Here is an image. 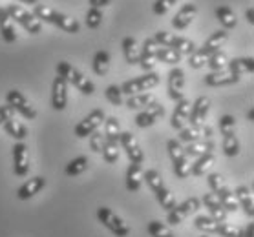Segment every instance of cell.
Here are the masks:
<instances>
[{"label":"cell","instance_id":"cell-1","mask_svg":"<svg viewBox=\"0 0 254 237\" xmlns=\"http://www.w3.org/2000/svg\"><path fill=\"white\" fill-rule=\"evenodd\" d=\"M33 15L39 20H44V22H50L53 26H59L61 29H64L66 33H79V29H81V24L77 22V18H71L68 15H64V13H59L57 9H53L50 6H42V4H37L35 6V11Z\"/></svg>","mask_w":254,"mask_h":237},{"label":"cell","instance_id":"cell-2","mask_svg":"<svg viewBox=\"0 0 254 237\" xmlns=\"http://www.w3.org/2000/svg\"><path fill=\"white\" fill-rule=\"evenodd\" d=\"M57 75H61L64 81L69 82V84H73V86L81 93H84V95H93V92H95V84H93L82 71H79L75 66H71V64L66 62V60L57 64Z\"/></svg>","mask_w":254,"mask_h":237},{"label":"cell","instance_id":"cell-3","mask_svg":"<svg viewBox=\"0 0 254 237\" xmlns=\"http://www.w3.org/2000/svg\"><path fill=\"white\" fill-rule=\"evenodd\" d=\"M167 148H168V155L172 159L176 177L178 179H187L190 175V162H189V157L185 155V148L181 146V141L170 139L167 142Z\"/></svg>","mask_w":254,"mask_h":237},{"label":"cell","instance_id":"cell-4","mask_svg":"<svg viewBox=\"0 0 254 237\" xmlns=\"http://www.w3.org/2000/svg\"><path fill=\"white\" fill-rule=\"evenodd\" d=\"M152 39H154L161 47H172V49H176L181 57H183V55L190 57L192 53L196 51V46H194L192 41H189L185 37H176V35H172V33H168V31H157Z\"/></svg>","mask_w":254,"mask_h":237},{"label":"cell","instance_id":"cell-5","mask_svg":"<svg viewBox=\"0 0 254 237\" xmlns=\"http://www.w3.org/2000/svg\"><path fill=\"white\" fill-rule=\"evenodd\" d=\"M97 221L104 228H108L116 237H127L130 234V226L114 210L106 208V206H99L97 208Z\"/></svg>","mask_w":254,"mask_h":237},{"label":"cell","instance_id":"cell-6","mask_svg":"<svg viewBox=\"0 0 254 237\" xmlns=\"http://www.w3.org/2000/svg\"><path fill=\"white\" fill-rule=\"evenodd\" d=\"M6 9H7V13H9V17L15 18V22L20 24L28 33H31V35H39V33H41L42 22L35 17L33 13H29L28 9L20 7L18 4H9Z\"/></svg>","mask_w":254,"mask_h":237},{"label":"cell","instance_id":"cell-7","mask_svg":"<svg viewBox=\"0 0 254 237\" xmlns=\"http://www.w3.org/2000/svg\"><path fill=\"white\" fill-rule=\"evenodd\" d=\"M157 84H159V75L154 71H148L143 77H135L132 81H127L121 86V92L127 95H137V93H144L152 88H156Z\"/></svg>","mask_w":254,"mask_h":237},{"label":"cell","instance_id":"cell-8","mask_svg":"<svg viewBox=\"0 0 254 237\" xmlns=\"http://www.w3.org/2000/svg\"><path fill=\"white\" fill-rule=\"evenodd\" d=\"M199 206H201V201H199L197 197H189V199H185L181 204H176V208L174 210L168 212L167 221L172 226L181 225V223H183V221H185L190 214H194Z\"/></svg>","mask_w":254,"mask_h":237},{"label":"cell","instance_id":"cell-9","mask_svg":"<svg viewBox=\"0 0 254 237\" xmlns=\"http://www.w3.org/2000/svg\"><path fill=\"white\" fill-rule=\"evenodd\" d=\"M104 119H106V115H104L103 110H99V108H97V110H92L75 126V130H73L75 137H79V139H84V137H88V135H92L93 132H97L99 126L104 122Z\"/></svg>","mask_w":254,"mask_h":237},{"label":"cell","instance_id":"cell-10","mask_svg":"<svg viewBox=\"0 0 254 237\" xmlns=\"http://www.w3.org/2000/svg\"><path fill=\"white\" fill-rule=\"evenodd\" d=\"M6 100H7V104L11 106L15 111H18L24 119L33 121L35 117H37V110H35L33 106H31V102H29L28 98L24 97L18 90H9V92L6 93Z\"/></svg>","mask_w":254,"mask_h":237},{"label":"cell","instance_id":"cell-11","mask_svg":"<svg viewBox=\"0 0 254 237\" xmlns=\"http://www.w3.org/2000/svg\"><path fill=\"white\" fill-rule=\"evenodd\" d=\"M119 144L123 146V150L127 151V157L130 159V162H135V164H141L144 161V153L139 146L137 139L132 132H121V139H119Z\"/></svg>","mask_w":254,"mask_h":237},{"label":"cell","instance_id":"cell-12","mask_svg":"<svg viewBox=\"0 0 254 237\" xmlns=\"http://www.w3.org/2000/svg\"><path fill=\"white\" fill-rule=\"evenodd\" d=\"M210 137H212V128L207 124H190V126L179 130V141H183L187 144L196 142V141L210 139Z\"/></svg>","mask_w":254,"mask_h":237},{"label":"cell","instance_id":"cell-13","mask_svg":"<svg viewBox=\"0 0 254 237\" xmlns=\"http://www.w3.org/2000/svg\"><path fill=\"white\" fill-rule=\"evenodd\" d=\"M13 153V172L17 177H26L29 172V157H28V148L24 142H17L11 148Z\"/></svg>","mask_w":254,"mask_h":237},{"label":"cell","instance_id":"cell-14","mask_svg":"<svg viewBox=\"0 0 254 237\" xmlns=\"http://www.w3.org/2000/svg\"><path fill=\"white\" fill-rule=\"evenodd\" d=\"M66 104H68V82L61 75H57L52 84V106L53 110L63 111Z\"/></svg>","mask_w":254,"mask_h":237},{"label":"cell","instance_id":"cell-15","mask_svg":"<svg viewBox=\"0 0 254 237\" xmlns=\"http://www.w3.org/2000/svg\"><path fill=\"white\" fill-rule=\"evenodd\" d=\"M183 88H185V71L174 66L168 73V97L174 102H178L179 98H183Z\"/></svg>","mask_w":254,"mask_h":237},{"label":"cell","instance_id":"cell-16","mask_svg":"<svg viewBox=\"0 0 254 237\" xmlns=\"http://www.w3.org/2000/svg\"><path fill=\"white\" fill-rule=\"evenodd\" d=\"M159 49V44H157L154 39H144L143 42V49L139 51V66L143 68L146 73L154 70L156 66V53Z\"/></svg>","mask_w":254,"mask_h":237},{"label":"cell","instance_id":"cell-17","mask_svg":"<svg viewBox=\"0 0 254 237\" xmlns=\"http://www.w3.org/2000/svg\"><path fill=\"white\" fill-rule=\"evenodd\" d=\"M163 115H165V106H163L161 102L154 100V102L146 106L141 113H137V117H135V124H137L139 128L152 126V124H154V122Z\"/></svg>","mask_w":254,"mask_h":237},{"label":"cell","instance_id":"cell-18","mask_svg":"<svg viewBox=\"0 0 254 237\" xmlns=\"http://www.w3.org/2000/svg\"><path fill=\"white\" fill-rule=\"evenodd\" d=\"M190 100L189 98H179L174 108L172 119H170V126L174 130H183L189 124V115H190Z\"/></svg>","mask_w":254,"mask_h":237},{"label":"cell","instance_id":"cell-19","mask_svg":"<svg viewBox=\"0 0 254 237\" xmlns=\"http://www.w3.org/2000/svg\"><path fill=\"white\" fill-rule=\"evenodd\" d=\"M227 39H229V33H227V29H218V31H214L212 35L208 37L207 42L203 44L201 49H196L199 55H203L205 58H208L212 53L220 51V47L223 46L227 42Z\"/></svg>","mask_w":254,"mask_h":237},{"label":"cell","instance_id":"cell-20","mask_svg":"<svg viewBox=\"0 0 254 237\" xmlns=\"http://www.w3.org/2000/svg\"><path fill=\"white\" fill-rule=\"evenodd\" d=\"M48 181L46 177H42V175H37V177H33V179L26 181L20 188L17 190V197L20 199V201H28V199H31L33 195H37L39 191L42 190V188H46Z\"/></svg>","mask_w":254,"mask_h":237},{"label":"cell","instance_id":"cell-21","mask_svg":"<svg viewBox=\"0 0 254 237\" xmlns=\"http://www.w3.org/2000/svg\"><path fill=\"white\" fill-rule=\"evenodd\" d=\"M208 110H210V100H208V97H205V95L197 97L190 106L189 122L190 124H203L208 115Z\"/></svg>","mask_w":254,"mask_h":237},{"label":"cell","instance_id":"cell-22","mask_svg":"<svg viewBox=\"0 0 254 237\" xmlns=\"http://www.w3.org/2000/svg\"><path fill=\"white\" fill-rule=\"evenodd\" d=\"M201 202L205 204V208L208 210V215H210L214 221H218V223H225L227 212H225V208L221 206V202L218 201V197L214 195V193H205L203 199H201Z\"/></svg>","mask_w":254,"mask_h":237},{"label":"cell","instance_id":"cell-23","mask_svg":"<svg viewBox=\"0 0 254 237\" xmlns=\"http://www.w3.org/2000/svg\"><path fill=\"white\" fill-rule=\"evenodd\" d=\"M240 81V77L232 75L229 70H221V71H212L205 75V84L210 88H218V86H231V84H236Z\"/></svg>","mask_w":254,"mask_h":237},{"label":"cell","instance_id":"cell-24","mask_svg":"<svg viewBox=\"0 0 254 237\" xmlns=\"http://www.w3.org/2000/svg\"><path fill=\"white\" fill-rule=\"evenodd\" d=\"M196 13H197V6L189 2V4H185V6L176 13V17L172 18V26L176 29H185L196 18Z\"/></svg>","mask_w":254,"mask_h":237},{"label":"cell","instance_id":"cell-25","mask_svg":"<svg viewBox=\"0 0 254 237\" xmlns=\"http://www.w3.org/2000/svg\"><path fill=\"white\" fill-rule=\"evenodd\" d=\"M0 35L7 44H13L17 41V31H15V24L13 18L9 17L6 7H0Z\"/></svg>","mask_w":254,"mask_h":237},{"label":"cell","instance_id":"cell-26","mask_svg":"<svg viewBox=\"0 0 254 237\" xmlns=\"http://www.w3.org/2000/svg\"><path fill=\"white\" fill-rule=\"evenodd\" d=\"M232 193H234V197H236L238 206H240V208H243L245 215H249V217H254V201H253L251 188H249V186H238Z\"/></svg>","mask_w":254,"mask_h":237},{"label":"cell","instance_id":"cell-27","mask_svg":"<svg viewBox=\"0 0 254 237\" xmlns=\"http://www.w3.org/2000/svg\"><path fill=\"white\" fill-rule=\"evenodd\" d=\"M225 70H229L232 75L242 77L243 73H253L254 71V58L253 57H242L229 60Z\"/></svg>","mask_w":254,"mask_h":237},{"label":"cell","instance_id":"cell-28","mask_svg":"<svg viewBox=\"0 0 254 237\" xmlns=\"http://www.w3.org/2000/svg\"><path fill=\"white\" fill-rule=\"evenodd\" d=\"M143 185V166L130 162V166L127 170V190L128 191H139Z\"/></svg>","mask_w":254,"mask_h":237},{"label":"cell","instance_id":"cell-29","mask_svg":"<svg viewBox=\"0 0 254 237\" xmlns=\"http://www.w3.org/2000/svg\"><path fill=\"white\" fill-rule=\"evenodd\" d=\"M104 139L106 142H112V144L119 146V139H121V124L116 117H108L104 119Z\"/></svg>","mask_w":254,"mask_h":237},{"label":"cell","instance_id":"cell-30","mask_svg":"<svg viewBox=\"0 0 254 237\" xmlns=\"http://www.w3.org/2000/svg\"><path fill=\"white\" fill-rule=\"evenodd\" d=\"M214 150V141L210 139H203V141H196V142H190L187 144L185 148V155L187 157H201L205 153H212Z\"/></svg>","mask_w":254,"mask_h":237},{"label":"cell","instance_id":"cell-31","mask_svg":"<svg viewBox=\"0 0 254 237\" xmlns=\"http://www.w3.org/2000/svg\"><path fill=\"white\" fill-rule=\"evenodd\" d=\"M4 130H6V133L9 135V137L17 139L18 142H22V141L26 139V135H28L26 126H24L20 121H17L15 117H9V119L4 122Z\"/></svg>","mask_w":254,"mask_h":237},{"label":"cell","instance_id":"cell-32","mask_svg":"<svg viewBox=\"0 0 254 237\" xmlns=\"http://www.w3.org/2000/svg\"><path fill=\"white\" fill-rule=\"evenodd\" d=\"M214 161H216L214 153H205V155L197 157V161L194 164H190V174L196 175V177H201V175H205L212 168Z\"/></svg>","mask_w":254,"mask_h":237},{"label":"cell","instance_id":"cell-33","mask_svg":"<svg viewBox=\"0 0 254 237\" xmlns=\"http://www.w3.org/2000/svg\"><path fill=\"white\" fill-rule=\"evenodd\" d=\"M123 51H125V58L130 66L133 64H139V47H137V41L133 37H125L123 41Z\"/></svg>","mask_w":254,"mask_h":237},{"label":"cell","instance_id":"cell-34","mask_svg":"<svg viewBox=\"0 0 254 237\" xmlns=\"http://www.w3.org/2000/svg\"><path fill=\"white\" fill-rule=\"evenodd\" d=\"M93 71L101 77H104L110 71V53L104 51V49H99L95 53V57H93Z\"/></svg>","mask_w":254,"mask_h":237},{"label":"cell","instance_id":"cell-35","mask_svg":"<svg viewBox=\"0 0 254 237\" xmlns=\"http://www.w3.org/2000/svg\"><path fill=\"white\" fill-rule=\"evenodd\" d=\"M156 100V97L152 93L144 92V93H137V95H130L127 100V108L128 110H139V108H146L148 104H152Z\"/></svg>","mask_w":254,"mask_h":237},{"label":"cell","instance_id":"cell-36","mask_svg":"<svg viewBox=\"0 0 254 237\" xmlns=\"http://www.w3.org/2000/svg\"><path fill=\"white\" fill-rule=\"evenodd\" d=\"M214 195L218 197V201L221 202V206L225 208V212L229 214V212H238V202H236V197H234V193H232L231 190H229V186H225V188H221L218 193H214Z\"/></svg>","mask_w":254,"mask_h":237},{"label":"cell","instance_id":"cell-37","mask_svg":"<svg viewBox=\"0 0 254 237\" xmlns=\"http://www.w3.org/2000/svg\"><path fill=\"white\" fill-rule=\"evenodd\" d=\"M88 164H90L88 157H84V155L75 157V159H71V161L66 164V175H68V177H77V175L84 174L88 170Z\"/></svg>","mask_w":254,"mask_h":237},{"label":"cell","instance_id":"cell-38","mask_svg":"<svg viewBox=\"0 0 254 237\" xmlns=\"http://www.w3.org/2000/svg\"><path fill=\"white\" fill-rule=\"evenodd\" d=\"M216 18L220 20V24L225 29L236 28V24H238L236 13L232 11L231 7H227V6H221V7H218V9H216Z\"/></svg>","mask_w":254,"mask_h":237},{"label":"cell","instance_id":"cell-39","mask_svg":"<svg viewBox=\"0 0 254 237\" xmlns=\"http://www.w3.org/2000/svg\"><path fill=\"white\" fill-rule=\"evenodd\" d=\"M218 221H214L210 215H205V214H201V215H197L196 219H194V226H196L197 230L199 232H203V234H216V230H218Z\"/></svg>","mask_w":254,"mask_h":237},{"label":"cell","instance_id":"cell-40","mask_svg":"<svg viewBox=\"0 0 254 237\" xmlns=\"http://www.w3.org/2000/svg\"><path fill=\"white\" fill-rule=\"evenodd\" d=\"M156 60L178 66V64L181 62V55H179L176 49H172V47H161L159 46V49H157V53H156Z\"/></svg>","mask_w":254,"mask_h":237},{"label":"cell","instance_id":"cell-41","mask_svg":"<svg viewBox=\"0 0 254 237\" xmlns=\"http://www.w3.org/2000/svg\"><path fill=\"white\" fill-rule=\"evenodd\" d=\"M156 193V199H157V202L161 204V208H165L167 212H170V210H174L176 208V199H174V195L168 191V188L167 186H163V188H159L157 191H154Z\"/></svg>","mask_w":254,"mask_h":237},{"label":"cell","instance_id":"cell-42","mask_svg":"<svg viewBox=\"0 0 254 237\" xmlns=\"http://www.w3.org/2000/svg\"><path fill=\"white\" fill-rule=\"evenodd\" d=\"M146 232L150 234V237H176L172 230L167 225H163L161 221H150L146 225Z\"/></svg>","mask_w":254,"mask_h":237},{"label":"cell","instance_id":"cell-43","mask_svg":"<svg viewBox=\"0 0 254 237\" xmlns=\"http://www.w3.org/2000/svg\"><path fill=\"white\" fill-rule=\"evenodd\" d=\"M207 64L212 71H221V70H225L227 68V64H229V57H227L225 51H216L207 58Z\"/></svg>","mask_w":254,"mask_h":237},{"label":"cell","instance_id":"cell-44","mask_svg":"<svg viewBox=\"0 0 254 237\" xmlns=\"http://www.w3.org/2000/svg\"><path fill=\"white\" fill-rule=\"evenodd\" d=\"M221 146H223V153L227 157H236L240 153V141H238L236 133L234 135H225Z\"/></svg>","mask_w":254,"mask_h":237},{"label":"cell","instance_id":"cell-45","mask_svg":"<svg viewBox=\"0 0 254 237\" xmlns=\"http://www.w3.org/2000/svg\"><path fill=\"white\" fill-rule=\"evenodd\" d=\"M143 181H146V185L150 186L152 191H157L159 188L165 186L161 174L157 170H146V172H143Z\"/></svg>","mask_w":254,"mask_h":237},{"label":"cell","instance_id":"cell-46","mask_svg":"<svg viewBox=\"0 0 254 237\" xmlns=\"http://www.w3.org/2000/svg\"><path fill=\"white\" fill-rule=\"evenodd\" d=\"M220 132H221V135L225 137V135H234L236 133V119L232 115H223L220 119Z\"/></svg>","mask_w":254,"mask_h":237},{"label":"cell","instance_id":"cell-47","mask_svg":"<svg viewBox=\"0 0 254 237\" xmlns=\"http://www.w3.org/2000/svg\"><path fill=\"white\" fill-rule=\"evenodd\" d=\"M86 26L90 29H97L99 26H101V22H103V11L101 9H95V7H90L86 11Z\"/></svg>","mask_w":254,"mask_h":237},{"label":"cell","instance_id":"cell-48","mask_svg":"<svg viewBox=\"0 0 254 237\" xmlns=\"http://www.w3.org/2000/svg\"><path fill=\"white\" fill-rule=\"evenodd\" d=\"M216 234L221 237H242L243 236V230L242 228H238V226H232L229 223H220L218 225V230Z\"/></svg>","mask_w":254,"mask_h":237},{"label":"cell","instance_id":"cell-49","mask_svg":"<svg viewBox=\"0 0 254 237\" xmlns=\"http://www.w3.org/2000/svg\"><path fill=\"white\" fill-rule=\"evenodd\" d=\"M117 148H119V146L112 144V142H106V144H104L101 153H103V159L108 162V164H114V162L119 161V150H117Z\"/></svg>","mask_w":254,"mask_h":237},{"label":"cell","instance_id":"cell-50","mask_svg":"<svg viewBox=\"0 0 254 237\" xmlns=\"http://www.w3.org/2000/svg\"><path fill=\"white\" fill-rule=\"evenodd\" d=\"M106 98L110 100L114 106H121L123 104V92H121V86H116V84H112V86L106 88V92H104Z\"/></svg>","mask_w":254,"mask_h":237},{"label":"cell","instance_id":"cell-51","mask_svg":"<svg viewBox=\"0 0 254 237\" xmlns=\"http://www.w3.org/2000/svg\"><path fill=\"white\" fill-rule=\"evenodd\" d=\"M104 144H106V139H104V133L103 132H93L92 135H90V148H92L95 153H101L104 148Z\"/></svg>","mask_w":254,"mask_h":237},{"label":"cell","instance_id":"cell-52","mask_svg":"<svg viewBox=\"0 0 254 237\" xmlns=\"http://www.w3.org/2000/svg\"><path fill=\"white\" fill-rule=\"evenodd\" d=\"M207 181H208V186H210V190H212L214 193H218L221 188H225V186H227L225 179H223L220 174H210Z\"/></svg>","mask_w":254,"mask_h":237},{"label":"cell","instance_id":"cell-53","mask_svg":"<svg viewBox=\"0 0 254 237\" xmlns=\"http://www.w3.org/2000/svg\"><path fill=\"white\" fill-rule=\"evenodd\" d=\"M176 2H178V0H156V4H154V13H156V15H165Z\"/></svg>","mask_w":254,"mask_h":237},{"label":"cell","instance_id":"cell-54","mask_svg":"<svg viewBox=\"0 0 254 237\" xmlns=\"http://www.w3.org/2000/svg\"><path fill=\"white\" fill-rule=\"evenodd\" d=\"M13 108L9 104H6V106H0V124H4V122L9 119V117H13Z\"/></svg>","mask_w":254,"mask_h":237},{"label":"cell","instance_id":"cell-55","mask_svg":"<svg viewBox=\"0 0 254 237\" xmlns=\"http://www.w3.org/2000/svg\"><path fill=\"white\" fill-rule=\"evenodd\" d=\"M108 4H112V0H90V6L95 7V9H101V7H106Z\"/></svg>","mask_w":254,"mask_h":237},{"label":"cell","instance_id":"cell-56","mask_svg":"<svg viewBox=\"0 0 254 237\" xmlns=\"http://www.w3.org/2000/svg\"><path fill=\"white\" fill-rule=\"evenodd\" d=\"M242 237H254V225H253V223H249V226L243 230Z\"/></svg>","mask_w":254,"mask_h":237},{"label":"cell","instance_id":"cell-57","mask_svg":"<svg viewBox=\"0 0 254 237\" xmlns=\"http://www.w3.org/2000/svg\"><path fill=\"white\" fill-rule=\"evenodd\" d=\"M245 17H247L249 24H254V7H249L247 13H245Z\"/></svg>","mask_w":254,"mask_h":237},{"label":"cell","instance_id":"cell-58","mask_svg":"<svg viewBox=\"0 0 254 237\" xmlns=\"http://www.w3.org/2000/svg\"><path fill=\"white\" fill-rule=\"evenodd\" d=\"M247 119H249V122H254V108H251V110H249Z\"/></svg>","mask_w":254,"mask_h":237},{"label":"cell","instance_id":"cell-59","mask_svg":"<svg viewBox=\"0 0 254 237\" xmlns=\"http://www.w3.org/2000/svg\"><path fill=\"white\" fill-rule=\"evenodd\" d=\"M20 2H24V4H35V6H37L39 0H20Z\"/></svg>","mask_w":254,"mask_h":237},{"label":"cell","instance_id":"cell-60","mask_svg":"<svg viewBox=\"0 0 254 237\" xmlns=\"http://www.w3.org/2000/svg\"><path fill=\"white\" fill-rule=\"evenodd\" d=\"M201 237H208V236H207V234H203V236H201Z\"/></svg>","mask_w":254,"mask_h":237}]
</instances>
